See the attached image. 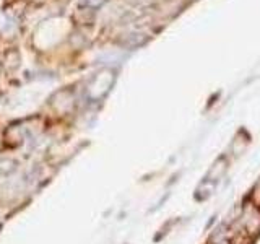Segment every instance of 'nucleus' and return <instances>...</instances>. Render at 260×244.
<instances>
[{"label": "nucleus", "instance_id": "1", "mask_svg": "<svg viewBox=\"0 0 260 244\" xmlns=\"http://www.w3.org/2000/svg\"><path fill=\"white\" fill-rule=\"evenodd\" d=\"M242 218H244V222H246V230L249 236H255L257 233H260V210L257 207H254L250 217L244 214Z\"/></svg>", "mask_w": 260, "mask_h": 244}, {"label": "nucleus", "instance_id": "2", "mask_svg": "<svg viewBox=\"0 0 260 244\" xmlns=\"http://www.w3.org/2000/svg\"><path fill=\"white\" fill-rule=\"evenodd\" d=\"M252 202H254L255 207H260V181L257 182L254 192H252Z\"/></svg>", "mask_w": 260, "mask_h": 244}, {"label": "nucleus", "instance_id": "3", "mask_svg": "<svg viewBox=\"0 0 260 244\" xmlns=\"http://www.w3.org/2000/svg\"><path fill=\"white\" fill-rule=\"evenodd\" d=\"M86 2V5H89V7H93V8H98V7H101L106 0H85Z\"/></svg>", "mask_w": 260, "mask_h": 244}]
</instances>
